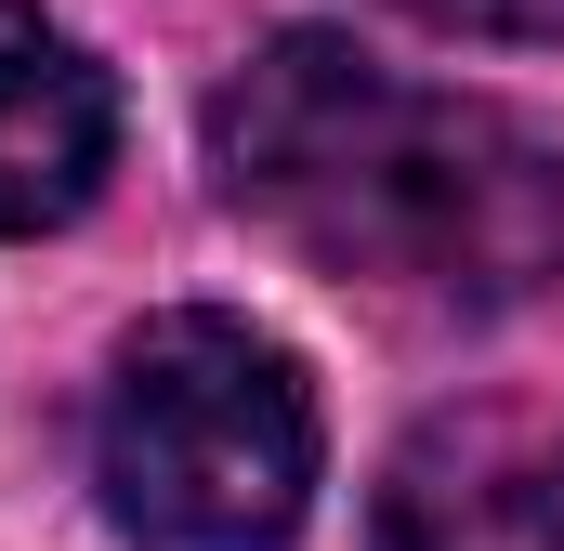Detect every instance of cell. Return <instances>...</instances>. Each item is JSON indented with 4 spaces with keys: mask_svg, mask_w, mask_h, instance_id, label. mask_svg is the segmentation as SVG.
<instances>
[{
    "mask_svg": "<svg viewBox=\"0 0 564 551\" xmlns=\"http://www.w3.org/2000/svg\"><path fill=\"white\" fill-rule=\"evenodd\" d=\"M93 486L132 551H289L315 512V395L250 315H144L93 408Z\"/></svg>",
    "mask_w": 564,
    "mask_h": 551,
    "instance_id": "7a4b0ae2",
    "label": "cell"
},
{
    "mask_svg": "<svg viewBox=\"0 0 564 551\" xmlns=\"http://www.w3.org/2000/svg\"><path fill=\"white\" fill-rule=\"evenodd\" d=\"M368 551H564V408L539 395L433 408L368 499Z\"/></svg>",
    "mask_w": 564,
    "mask_h": 551,
    "instance_id": "3957f363",
    "label": "cell"
},
{
    "mask_svg": "<svg viewBox=\"0 0 564 551\" xmlns=\"http://www.w3.org/2000/svg\"><path fill=\"white\" fill-rule=\"evenodd\" d=\"M224 197L341 289L499 315L564 276V144L486 93H421L381 53L276 26L210 106Z\"/></svg>",
    "mask_w": 564,
    "mask_h": 551,
    "instance_id": "6da1fadb",
    "label": "cell"
},
{
    "mask_svg": "<svg viewBox=\"0 0 564 551\" xmlns=\"http://www.w3.org/2000/svg\"><path fill=\"white\" fill-rule=\"evenodd\" d=\"M394 13L446 40H564V0H394Z\"/></svg>",
    "mask_w": 564,
    "mask_h": 551,
    "instance_id": "5b68a950",
    "label": "cell"
},
{
    "mask_svg": "<svg viewBox=\"0 0 564 551\" xmlns=\"http://www.w3.org/2000/svg\"><path fill=\"white\" fill-rule=\"evenodd\" d=\"M119 158V93L106 66L40 13V0H0V237H53L93 210Z\"/></svg>",
    "mask_w": 564,
    "mask_h": 551,
    "instance_id": "277c9868",
    "label": "cell"
}]
</instances>
